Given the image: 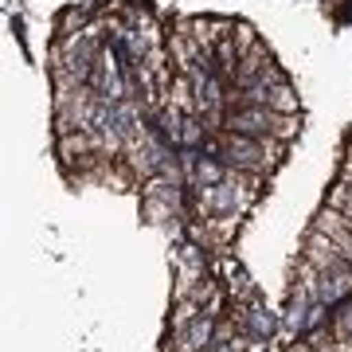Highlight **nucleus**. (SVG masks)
<instances>
[{"label": "nucleus", "mask_w": 352, "mask_h": 352, "mask_svg": "<svg viewBox=\"0 0 352 352\" xmlns=\"http://www.w3.org/2000/svg\"><path fill=\"white\" fill-rule=\"evenodd\" d=\"M270 122H274V110L270 106H243V110H231L223 118L227 129L247 133V138H270Z\"/></svg>", "instance_id": "nucleus-1"}, {"label": "nucleus", "mask_w": 352, "mask_h": 352, "mask_svg": "<svg viewBox=\"0 0 352 352\" xmlns=\"http://www.w3.org/2000/svg\"><path fill=\"white\" fill-rule=\"evenodd\" d=\"M302 258L309 266H317L321 274H337V270H344V254L333 247V239H325L321 231H309V239H305V251H302Z\"/></svg>", "instance_id": "nucleus-2"}, {"label": "nucleus", "mask_w": 352, "mask_h": 352, "mask_svg": "<svg viewBox=\"0 0 352 352\" xmlns=\"http://www.w3.org/2000/svg\"><path fill=\"white\" fill-rule=\"evenodd\" d=\"M314 231H321L325 239H333V247H337V251L344 254V263L352 266V227L344 223V219H340L333 208H325V212L314 219Z\"/></svg>", "instance_id": "nucleus-3"}, {"label": "nucleus", "mask_w": 352, "mask_h": 352, "mask_svg": "<svg viewBox=\"0 0 352 352\" xmlns=\"http://www.w3.org/2000/svg\"><path fill=\"white\" fill-rule=\"evenodd\" d=\"M219 270H223V278H227V298L235 305H247V302H254L258 294H254V286H251V278H247V270H243L239 263H231V258H223L219 263Z\"/></svg>", "instance_id": "nucleus-4"}, {"label": "nucleus", "mask_w": 352, "mask_h": 352, "mask_svg": "<svg viewBox=\"0 0 352 352\" xmlns=\"http://www.w3.org/2000/svg\"><path fill=\"white\" fill-rule=\"evenodd\" d=\"M235 309H239V325L247 329L251 337L263 340V337H270V333H274V317L258 305V298H254V302H247V305H235Z\"/></svg>", "instance_id": "nucleus-5"}, {"label": "nucleus", "mask_w": 352, "mask_h": 352, "mask_svg": "<svg viewBox=\"0 0 352 352\" xmlns=\"http://www.w3.org/2000/svg\"><path fill=\"white\" fill-rule=\"evenodd\" d=\"M192 176H196V184H192V188L223 184V180H227V161H208V157H200V161L192 164Z\"/></svg>", "instance_id": "nucleus-6"}, {"label": "nucleus", "mask_w": 352, "mask_h": 352, "mask_svg": "<svg viewBox=\"0 0 352 352\" xmlns=\"http://www.w3.org/2000/svg\"><path fill=\"white\" fill-rule=\"evenodd\" d=\"M274 113H302V102H298V94H294V87L289 82H274L270 87V102H266Z\"/></svg>", "instance_id": "nucleus-7"}, {"label": "nucleus", "mask_w": 352, "mask_h": 352, "mask_svg": "<svg viewBox=\"0 0 352 352\" xmlns=\"http://www.w3.org/2000/svg\"><path fill=\"white\" fill-rule=\"evenodd\" d=\"M231 39H235V47H239V55H247V51L258 43V36H254V28H247V24H235L231 28Z\"/></svg>", "instance_id": "nucleus-8"}, {"label": "nucleus", "mask_w": 352, "mask_h": 352, "mask_svg": "<svg viewBox=\"0 0 352 352\" xmlns=\"http://www.w3.org/2000/svg\"><path fill=\"white\" fill-rule=\"evenodd\" d=\"M340 176H344V180H352V149H349V157H344V168H340Z\"/></svg>", "instance_id": "nucleus-9"}, {"label": "nucleus", "mask_w": 352, "mask_h": 352, "mask_svg": "<svg viewBox=\"0 0 352 352\" xmlns=\"http://www.w3.org/2000/svg\"><path fill=\"white\" fill-rule=\"evenodd\" d=\"M212 352H239V344H215Z\"/></svg>", "instance_id": "nucleus-10"}]
</instances>
